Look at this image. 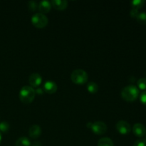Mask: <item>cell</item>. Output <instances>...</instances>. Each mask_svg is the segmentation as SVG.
I'll return each mask as SVG.
<instances>
[{"label":"cell","mask_w":146,"mask_h":146,"mask_svg":"<svg viewBox=\"0 0 146 146\" xmlns=\"http://www.w3.org/2000/svg\"><path fill=\"white\" fill-rule=\"evenodd\" d=\"M140 101L144 105H146V91H143L140 96Z\"/></svg>","instance_id":"7402d4cb"},{"label":"cell","mask_w":146,"mask_h":146,"mask_svg":"<svg viewBox=\"0 0 146 146\" xmlns=\"http://www.w3.org/2000/svg\"><path fill=\"white\" fill-rule=\"evenodd\" d=\"M29 9L31 11H35L38 9V4L35 1H29L27 4Z\"/></svg>","instance_id":"ffe728a7"},{"label":"cell","mask_w":146,"mask_h":146,"mask_svg":"<svg viewBox=\"0 0 146 146\" xmlns=\"http://www.w3.org/2000/svg\"><path fill=\"white\" fill-rule=\"evenodd\" d=\"M29 81L30 85L32 86V88L33 87H37L41 84L42 78H41V75L39 74L34 73V74H32L30 76L29 78Z\"/></svg>","instance_id":"ba28073f"},{"label":"cell","mask_w":146,"mask_h":146,"mask_svg":"<svg viewBox=\"0 0 146 146\" xmlns=\"http://www.w3.org/2000/svg\"><path fill=\"white\" fill-rule=\"evenodd\" d=\"M133 146H146V140L145 139H140L135 142Z\"/></svg>","instance_id":"44dd1931"},{"label":"cell","mask_w":146,"mask_h":146,"mask_svg":"<svg viewBox=\"0 0 146 146\" xmlns=\"http://www.w3.org/2000/svg\"><path fill=\"white\" fill-rule=\"evenodd\" d=\"M139 96V89L135 86L128 85L124 87L121 91L123 99L128 102H133L138 98Z\"/></svg>","instance_id":"6da1fadb"},{"label":"cell","mask_w":146,"mask_h":146,"mask_svg":"<svg viewBox=\"0 0 146 146\" xmlns=\"http://www.w3.org/2000/svg\"><path fill=\"white\" fill-rule=\"evenodd\" d=\"M44 88L45 92L47 93V94H54L57 91V84L54 81H48L44 84Z\"/></svg>","instance_id":"30bf717a"},{"label":"cell","mask_w":146,"mask_h":146,"mask_svg":"<svg viewBox=\"0 0 146 146\" xmlns=\"http://www.w3.org/2000/svg\"><path fill=\"white\" fill-rule=\"evenodd\" d=\"M33 146H41V144L40 142H34V143H33Z\"/></svg>","instance_id":"cb8c5ba5"},{"label":"cell","mask_w":146,"mask_h":146,"mask_svg":"<svg viewBox=\"0 0 146 146\" xmlns=\"http://www.w3.org/2000/svg\"><path fill=\"white\" fill-rule=\"evenodd\" d=\"M36 91L31 86H24L19 92L20 101L24 104H31L35 98Z\"/></svg>","instance_id":"7a4b0ae2"},{"label":"cell","mask_w":146,"mask_h":146,"mask_svg":"<svg viewBox=\"0 0 146 146\" xmlns=\"http://www.w3.org/2000/svg\"><path fill=\"white\" fill-rule=\"evenodd\" d=\"M51 4L56 9L64 10L68 6V1L66 0H52Z\"/></svg>","instance_id":"7c38bea8"},{"label":"cell","mask_w":146,"mask_h":146,"mask_svg":"<svg viewBox=\"0 0 146 146\" xmlns=\"http://www.w3.org/2000/svg\"><path fill=\"white\" fill-rule=\"evenodd\" d=\"M29 133L30 137L33 139H36L41 135V129L39 125H33L30 127L29 130Z\"/></svg>","instance_id":"8fae6325"},{"label":"cell","mask_w":146,"mask_h":146,"mask_svg":"<svg viewBox=\"0 0 146 146\" xmlns=\"http://www.w3.org/2000/svg\"><path fill=\"white\" fill-rule=\"evenodd\" d=\"M139 13L140 12L138 11V9H132L131 11H130V15H131L133 18H136Z\"/></svg>","instance_id":"603a6c76"},{"label":"cell","mask_w":146,"mask_h":146,"mask_svg":"<svg viewBox=\"0 0 146 146\" xmlns=\"http://www.w3.org/2000/svg\"><path fill=\"white\" fill-rule=\"evenodd\" d=\"M133 133L135 136L138 138H142L145 135L146 128L143 124L135 123L133 127Z\"/></svg>","instance_id":"52a82bcc"},{"label":"cell","mask_w":146,"mask_h":146,"mask_svg":"<svg viewBox=\"0 0 146 146\" xmlns=\"http://www.w3.org/2000/svg\"><path fill=\"white\" fill-rule=\"evenodd\" d=\"M87 127L91 130L96 135H102L107 131V125L101 121H96L95 123H88Z\"/></svg>","instance_id":"5b68a950"},{"label":"cell","mask_w":146,"mask_h":146,"mask_svg":"<svg viewBox=\"0 0 146 146\" xmlns=\"http://www.w3.org/2000/svg\"><path fill=\"white\" fill-rule=\"evenodd\" d=\"M98 146H114L113 142L109 138H102L98 141Z\"/></svg>","instance_id":"5bb4252c"},{"label":"cell","mask_w":146,"mask_h":146,"mask_svg":"<svg viewBox=\"0 0 146 146\" xmlns=\"http://www.w3.org/2000/svg\"><path fill=\"white\" fill-rule=\"evenodd\" d=\"M51 4L50 1H46V0H43L41 1L38 4V9L42 14H45V13L49 12L50 10L51 9Z\"/></svg>","instance_id":"9c48e42d"},{"label":"cell","mask_w":146,"mask_h":146,"mask_svg":"<svg viewBox=\"0 0 146 146\" xmlns=\"http://www.w3.org/2000/svg\"><path fill=\"white\" fill-rule=\"evenodd\" d=\"M9 124L6 121H2L0 123V132L1 133H7L9 130Z\"/></svg>","instance_id":"d6986e66"},{"label":"cell","mask_w":146,"mask_h":146,"mask_svg":"<svg viewBox=\"0 0 146 146\" xmlns=\"http://www.w3.org/2000/svg\"><path fill=\"white\" fill-rule=\"evenodd\" d=\"M1 140H2V137H1V132H0V143H1Z\"/></svg>","instance_id":"d4e9b609"},{"label":"cell","mask_w":146,"mask_h":146,"mask_svg":"<svg viewBox=\"0 0 146 146\" xmlns=\"http://www.w3.org/2000/svg\"><path fill=\"white\" fill-rule=\"evenodd\" d=\"M137 85L139 89L143 91H146V78H140L137 82Z\"/></svg>","instance_id":"ac0fdd59"},{"label":"cell","mask_w":146,"mask_h":146,"mask_svg":"<svg viewBox=\"0 0 146 146\" xmlns=\"http://www.w3.org/2000/svg\"><path fill=\"white\" fill-rule=\"evenodd\" d=\"M15 146H31V141L25 136L20 137L16 141Z\"/></svg>","instance_id":"4fadbf2b"},{"label":"cell","mask_w":146,"mask_h":146,"mask_svg":"<svg viewBox=\"0 0 146 146\" xmlns=\"http://www.w3.org/2000/svg\"><path fill=\"white\" fill-rule=\"evenodd\" d=\"M87 90L89 93L91 94H96L98 92V84H96L94 82H90L88 83L87 85Z\"/></svg>","instance_id":"9a60e30c"},{"label":"cell","mask_w":146,"mask_h":146,"mask_svg":"<svg viewBox=\"0 0 146 146\" xmlns=\"http://www.w3.org/2000/svg\"><path fill=\"white\" fill-rule=\"evenodd\" d=\"M145 140H146V133H145Z\"/></svg>","instance_id":"484cf974"},{"label":"cell","mask_w":146,"mask_h":146,"mask_svg":"<svg viewBox=\"0 0 146 146\" xmlns=\"http://www.w3.org/2000/svg\"><path fill=\"white\" fill-rule=\"evenodd\" d=\"M71 79L73 83L77 85H82L87 82L88 79V75L83 69H76L71 73Z\"/></svg>","instance_id":"3957f363"},{"label":"cell","mask_w":146,"mask_h":146,"mask_svg":"<svg viewBox=\"0 0 146 146\" xmlns=\"http://www.w3.org/2000/svg\"><path fill=\"white\" fill-rule=\"evenodd\" d=\"M145 1L144 0H133L131 2V6H132L133 9H139L142 8L145 4Z\"/></svg>","instance_id":"2e32d148"},{"label":"cell","mask_w":146,"mask_h":146,"mask_svg":"<svg viewBox=\"0 0 146 146\" xmlns=\"http://www.w3.org/2000/svg\"><path fill=\"white\" fill-rule=\"evenodd\" d=\"M31 23L35 27L42 29L48 24V19L45 14L42 13H36L31 17Z\"/></svg>","instance_id":"277c9868"},{"label":"cell","mask_w":146,"mask_h":146,"mask_svg":"<svg viewBox=\"0 0 146 146\" xmlns=\"http://www.w3.org/2000/svg\"><path fill=\"white\" fill-rule=\"evenodd\" d=\"M116 129L122 135L128 134L131 131V125L128 123L124 121H120L116 124Z\"/></svg>","instance_id":"8992f818"},{"label":"cell","mask_w":146,"mask_h":146,"mask_svg":"<svg viewBox=\"0 0 146 146\" xmlns=\"http://www.w3.org/2000/svg\"><path fill=\"white\" fill-rule=\"evenodd\" d=\"M138 23L146 25V12H141L138 14V17L135 18Z\"/></svg>","instance_id":"e0dca14e"}]
</instances>
